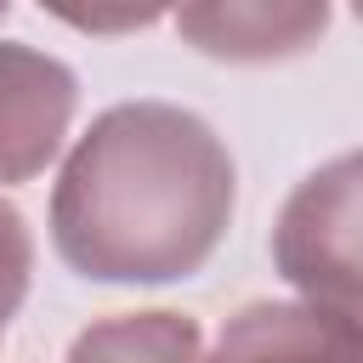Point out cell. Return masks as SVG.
I'll return each mask as SVG.
<instances>
[{"label": "cell", "mask_w": 363, "mask_h": 363, "mask_svg": "<svg viewBox=\"0 0 363 363\" xmlns=\"http://www.w3.org/2000/svg\"><path fill=\"white\" fill-rule=\"evenodd\" d=\"M28 267H34V238H28L23 216L0 199V335L28 295Z\"/></svg>", "instance_id": "cell-8"}, {"label": "cell", "mask_w": 363, "mask_h": 363, "mask_svg": "<svg viewBox=\"0 0 363 363\" xmlns=\"http://www.w3.org/2000/svg\"><path fill=\"white\" fill-rule=\"evenodd\" d=\"M6 11H11V0H0V17H6Z\"/></svg>", "instance_id": "cell-10"}, {"label": "cell", "mask_w": 363, "mask_h": 363, "mask_svg": "<svg viewBox=\"0 0 363 363\" xmlns=\"http://www.w3.org/2000/svg\"><path fill=\"white\" fill-rule=\"evenodd\" d=\"M68 363H204L199 357V323L176 312H125L91 323Z\"/></svg>", "instance_id": "cell-6"}, {"label": "cell", "mask_w": 363, "mask_h": 363, "mask_svg": "<svg viewBox=\"0 0 363 363\" xmlns=\"http://www.w3.org/2000/svg\"><path fill=\"white\" fill-rule=\"evenodd\" d=\"M233 193V153L199 113L119 102L57 176L51 244L96 284H170L216 255Z\"/></svg>", "instance_id": "cell-1"}, {"label": "cell", "mask_w": 363, "mask_h": 363, "mask_svg": "<svg viewBox=\"0 0 363 363\" xmlns=\"http://www.w3.org/2000/svg\"><path fill=\"white\" fill-rule=\"evenodd\" d=\"M204 363H363V323L318 301H255L227 318Z\"/></svg>", "instance_id": "cell-5"}, {"label": "cell", "mask_w": 363, "mask_h": 363, "mask_svg": "<svg viewBox=\"0 0 363 363\" xmlns=\"http://www.w3.org/2000/svg\"><path fill=\"white\" fill-rule=\"evenodd\" d=\"M272 261L306 301L363 323V153L318 164L284 199Z\"/></svg>", "instance_id": "cell-2"}, {"label": "cell", "mask_w": 363, "mask_h": 363, "mask_svg": "<svg viewBox=\"0 0 363 363\" xmlns=\"http://www.w3.org/2000/svg\"><path fill=\"white\" fill-rule=\"evenodd\" d=\"M176 28L221 62H284L318 45L329 0H176Z\"/></svg>", "instance_id": "cell-4"}, {"label": "cell", "mask_w": 363, "mask_h": 363, "mask_svg": "<svg viewBox=\"0 0 363 363\" xmlns=\"http://www.w3.org/2000/svg\"><path fill=\"white\" fill-rule=\"evenodd\" d=\"M40 6L85 34H130V28H147L153 17H164L176 0H40Z\"/></svg>", "instance_id": "cell-7"}, {"label": "cell", "mask_w": 363, "mask_h": 363, "mask_svg": "<svg viewBox=\"0 0 363 363\" xmlns=\"http://www.w3.org/2000/svg\"><path fill=\"white\" fill-rule=\"evenodd\" d=\"M74 68L34 51V45H0V182L40 176L74 119Z\"/></svg>", "instance_id": "cell-3"}, {"label": "cell", "mask_w": 363, "mask_h": 363, "mask_svg": "<svg viewBox=\"0 0 363 363\" xmlns=\"http://www.w3.org/2000/svg\"><path fill=\"white\" fill-rule=\"evenodd\" d=\"M352 11H357V23H363V0H352Z\"/></svg>", "instance_id": "cell-9"}]
</instances>
